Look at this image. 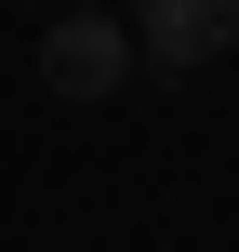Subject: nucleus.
I'll use <instances>...</instances> for the list:
<instances>
[{
    "mask_svg": "<svg viewBox=\"0 0 239 252\" xmlns=\"http://www.w3.org/2000/svg\"><path fill=\"white\" fill-rule=\"evenodd\" d=\"M120 80H133V27H120V13H93V0H80V13H53V27H40V93L106 106Z\"/></svg>",
    "mask_w": 239,
    "mask_h": 252,
    "instance_id": "1",
    "label": "nucleus"
},
{
    "mask_svg": "<svg viewBox=\"0 0 239 252\" xmlns=\"http://www.w3.org/2000/svg\"><path fill=\"white\" fill-rule=\"evenodd\" d=\"M120 27H133V53L160 80H200L213 53H239V0H133Z\"/></svg>",
    "mask_w": 239,
    "mask_h": 252,
    "instance_id": "2",
    "label": "nucleus"
}]
</instances>
